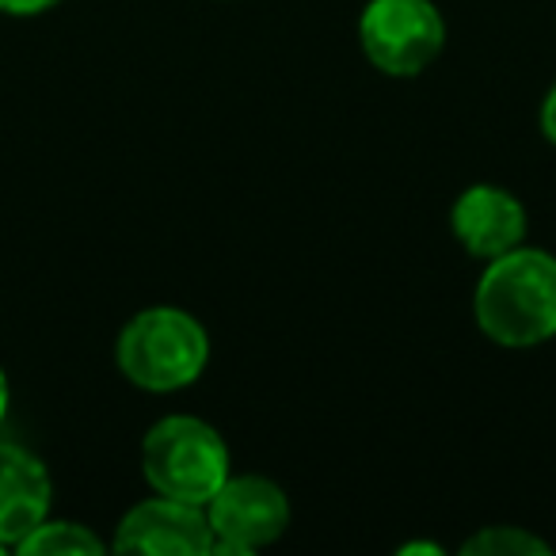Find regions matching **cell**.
I'll list each match as a JSON object with an SVG mask.
<instances>
[{
  "label": "cell",
  "mask_w": 556,
  "mask_h": 556,
  "mask_svg": "<svg viewBox=\"0 0 556 556\" xmlns=\"http://www.w3.org/2000/svg\"><path fill=\"white\" fill-rule=\"evenodd\" d=\"M477 328L507 351L556 340V255L518 244L484 263L472 294Z\"/></svg>",
  "instance_id": "6da1fadb"
},
{
  "label": "cell",
  "mask_w": 556,
  "mask_h": 556,
  "mask_svg": "<svg viewBox=\"0 0 556 556\" xmlns=\"http://www.w3.org/2000/svg\"><path fill=\"white\" fill-rule=\"evenodd\" d=\"M210 363V332L179 305H149L134 313L115 340V366L146 393H179L194 386Z\"/></svg>",
  "instance_id": "7a4b0ae2"
},
{
  "label": "cell",
  "mask_w": 556,
  "mask_h": 556,
  "mask_svg": "<svg viewBox=\"0 0 556 556\" xmlns=\"http://www.w3.org/2000/svg\"><path fill=\"white\" fill-rule=\"evenodd\" d=\"M141 472L161 495L206 507L229 480L232 454L225 434L202 416H164L141 439Z\"/></svg>",
  "instance_id": "3957f363"
},
{
  "label": "cell",
  "mask_w": 556,
  "mask_h": 556,
  "mask_svg": "<svg viewBox=\"0 0 556 556\" xmlns=\"http://www.w3.org/2000/svg\"><path fill=\"white\" fill-rule=\"evenodd\" d=\"M358 47L386 77H419L446 47V20L434 0H366L358 12Z\"/></svg>",
  "instance_id": "277c9868"
},
{
  "label": "cell",
  "mask_w": 556,
  "mask_h": 556,
  "mask_svg": "<svg viewBox=\"0 0 556 556\" xmlns=\"http://www.w3.org/2000/svg\"><path fill=\"white\" fill-rule=\"evenodd\" d=\"M206 518L214 530V553L252 556L290 530L294 510L278 480L260 472H229V480L206 503Z\"/></svg>",
  "instance_id": "5b68a950"
},
{
  "label": "cell",
  "mask_w": 556,
  "mask_h": 556,
  "mask_svg": "<svg viewBox=\"0 0 556 556\" xmlns=\"http://www.w3.org/2000/svg\"><path fill=\"white\" fill-rule=\"evenodd\" d=\"M111 553H149V556H210L214 530L206 507L172 500L156 492L118 518Z\"/></svg>",
  "instance_id": "8992f818"
},
{
  "label": "cell",
  "mask_w": 556,
  "mask_h": 556,
  "mask_svg": "<svg viewBox=\"0 0 556 556\" xmlns=\"http://www.w3.org/2000/svg\"><path fill=\"white\" fill-rule=\"evenodd\" d=\"M450 229L465 252L488 263L526 240V206L507 187L472 184L454 199Z\"/></svg>",
  "instance_id": "52a82bcc"
},
{
  "label": "cell",
  "mask_w": 556,
  "mask_h": 556,
  "mask_svg": "<svg viewBox=\"0 0 556 556\" xmlns=\"http://www.w3.org/2000/svg\"><path fill=\"white\" fill-rule=\"evenodd\" d=\"M54 507V480L42 457L20 442H0V545H16L50 518Z\"/></svg>",
  "instance_id": "ba28073f"
},
{
  "label": "cell",
  "mask_w": 556,
  "mask_h": 556,
  "mask_svg": "<svg viewBox=\"0 0 556 556\" xmlns=\"http://www.w3.org/2000/svg\"><path fill=\"white\" fill-rule=\"evenodd\" d=\"M111 545H103L100 533L88 530L73 518H42L31 533L16 545L20 556H100Z\"/></svg>",
  "instance_id": "9c48e42d"
},
{
  "label": "cell",
  "mask_w": 556,
  "mask_h": 556,
  "mask_svg": "<svg viewBox=\"0 0 556 556\" xmlns=\"http://www.w3.org/2000/svg\"><path fill=\"white\" fill-rule=\"evenodd\" d=\"M465 556H553V545L522 526H480L462 541Z\"/></svg>",
  "instance_id": "30bf717a"
},
{
  "label": "cell",
  "mask_w": 556,
  "mask_h": 556,
  "mask_svg": "<svg viewBox=\"0 0 556 556\" xmlns=\"http://www.w3.org/2000/svg\"><path fill=\"white\" fill-rule=\"evenodd\" d=\"M58 4H62V0H0V12H4V16L27 20V16H42V12L58 9Z\"/></svg>",
  "instance_id": "8fae6325"
},
{
  "label": "cell",
  "mask_w": 556,
  "mask_h": 556,
  "mask_svg": "<svg viewBox=\"0 0 556 556\" xmlns=\"http://www.w3.org/2000/svg\"><path fill=\"white\" fill-rule=\"evenodd\" d=\"M538 130L548 146H556V85L548 88L545 100H541V108H538Z\"/></svg>",
  "instance_id": "7c38bea8"
},
{
  "label": "cell",
  "mask_w": 556,
  "mask_h": 556,
  "mask_svg": "<svg viewBox=\"0 0 556 556\" xmlns=\"http://www.w3.org/2000/svg\"><path fill=\"white\" fill-rule=\"evenodd\" d=\"M9 404H12L9 374H4V366H0V427H4V419H9Z\"/></svg>",
  "instance_id": "4fadbf2b"
},
{
  "label": "cell",
  "mask_w": 556,
  "mask_h": 556,
  "mask_svg": "<svg viewBox=\"0 0 556 556\" xmlns=\"http://www.w3.org/2000/svg\"><path fill=\"white\" fill-rule=\"evenodd\" d=\"M401 556H412V553H431V556H442V545H431V541H408V545L396 548Z\"/></svg>",
  "instance_id": "5bb4252c"
},
{
  "label": "cell",
  "mask_w": 556,
  "mask_h": 556,
  "mask_svg": "<svg viewBox=\"0 0 556 556\" xmlns=\"http://www.w3.org/2000/svg\"><path fill=\"white\" fill-rule=\"evenodd\" d=\"M4 553H9V545H0V556H4Z\"/></svg>",
  "instance_id": "9a60e30c"
}]
</instances>
